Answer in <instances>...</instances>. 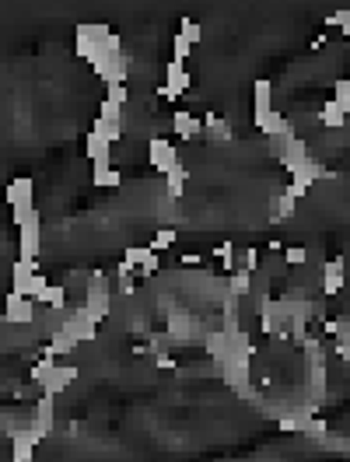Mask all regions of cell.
Listing matches in <instances>:
<instances>
[{
	"mask_svg": "<svg viewBox=\"0 0 350 462\" xmlns=\"http://www.w3.org/2000/svg\"><path fill=\"white\" fill-rule=\"evenodd\" d=\"M74 39H77V56L88 60V63H95L98 56H105V53H112V49H123V46H119V35H116L109 25H91V21H84V25L74 28Z\"/></svg>",
	"mask_w": 350,
	"mask_h": 462,
	"instance_id": "obj_1",
	"label": "cell"
},
{
	"mask_svg": "<svg viewBox=\"0 0 350 462\" xmlns=\"http://www.w3.org/2000/svg\"><path fill=\"white\" fill-rule=\"evenodd\" d=\"M189 88H193V74H189L182 63L168 60V63H165V84L158 88V95H161L165 102H179Z\"/></svg>",
	"mask_w": 350,
	"mask_h": 462,
	"instance_id": "obj_2",
	"label": "cell"
},
{
	"mask_svg": "<svg viewBox=\"0 0 350 462\" xmlns=\"http://www.w3.org/2000/svg\"><path fill=\"white\" fill-rule=\"evenodd\" d=\"M39 245H42V218H39V211H32V214L25 218V225H18L21 259H25V263H35V259H39Z\"/></svg>",
	"mask_w": 350,
	"mask_h": 462,
	"instance_id": "obj_3",
	"label": "cell"
},
{
	"mask_svg": "<svg viewBox=\"0 0 350 462\" xmlns=\"http://www.w3.org/2000/svg\"><path fill=\"white\" fill-rule=\"evenodd\" d=\"M60 329H63L74 343H88V340H95V336H98V322H95L84 308H74V312L63 319V326H60Z\"/></svg>",
	"mask_w": 350,
	"mask_h": 462,
	"instance_id": "obj_4",
	"label": "cell"
},
{
	"mask_svg": "<svg viewBox=\"0 0 350 462\" xmlns=\"http://www.w3.org/2000/svg\"><path fill=\"white\" fill-rule=\"evenodd\" d=\"M147 161H151V169L154 172H172L175 165H179V151L172 147V140H165V137H151V144H147Z\"/></svg>",
	"mask_w": 350,
	"mask_h": 462,
	"instance_id": "obj_5",
	"label": "cell"
},
{
	"mask_svg": "<svg viewBox=\"0 0 350 462\" xmlns=\"http://www.w3.org/2000/svg\"><path fill=\"white\" fill-rule=\"evenodd\" d=\"M4 200H7L11 211H28V207H35V204H32V200H35V183H32L28 176L11 179L7 190H4Z\"/></svg>",
	"mask_w": 350,
	"mask_h": 462,
	"instance_id": "obj_6",
	"label": "cell"
},
{
	"mask_svg": "<svg viewBox=\"0 0 350 462\" xmlns=\"http://www.w3.org/2000/svg\"><path fill=\"white\" fill-rule=\"evenodd\" d=\"M253 126H256L260 133H267V137H288V133H295V130H291V123H288V116H284V112H277V109L253 112Z\"/></svg>",
	"mask_w": 350,
	"mask_h": 462,
	"instance_id": "obj_7",
	"label": "cell"
},
{
	"mask_svg": "<svg viewBox=\"0 0 350 462\" xmlns=\"http://www.w3.org/2000/svg\"><path fill=\"white\" fill-rule=\"evenodd\" d=\"M102 280H105V277H102V273H95V284L88 287V301L81 305V308H84V312H88L95 322H102V319L109 315V308H112V301H109V291L102 287Z\"/></svg>",
	"mask_w": 350,
	"mask_h": 462,
	"instance_id": "obj_8",
	"label": "cell"
},
{
	"mask_svg": "<svg viewBox=\"0 0 350 462\" xmlns=\"http://www.w3.org/2000/svg\"><path fill=\"white\" fill-rule=\"evenodd\" d=\"M4 319L7 322H14V326H28V322H35V301H28V298H21V294H7L4 298Z\"/></svg>",
	"mask_w": 350,
	"mask_h": 462,
	"instance_id": "obj_9",
	"label": "cell"
},
{
	"mask_svg": "<svg viewBox=\"0 0 350 462\" xmlns=\"http://www.w3.org/2000/svg\"><path fill=\"white\" fill-rule=\"evenodd\" d=\"M42 442V431L28 428L11 435V462H35V445Z\"/></svg>",
	"mask_w": 350,
	"mask_h": 462,
	"instance_id": "obj_10",
	"label": "cell"
},
{
	"mask_svg": "<svg viewBox=\"0 0 350 462\" xmlns=\"http://www.w3.org/2000/svg\"><path fill=\"white\" fill-rule=\"evenodd\" d=\"M77 375H81V371H77L74 364H53V368H49V375H46L39 385L46 389V396H60L63 389H70V382H74Z\"/></svg>",
	"mask_w": 350,
	"mask_h": 462,
	"instance_id": "obj_11",
	"label": "cell"
},
{
	"mask_svg": "<svg viewBox=\"0 0 350 462\" xmlns=\"http://www.w3.org/2000/svg\"><path fill=\"white\" fill-rule=\"evenodd\" d=\"M123 263H130L133 270H140L144 277H151V273H158V256L147 249V245H130L126 252H123Z\"/></svg>",
	"mask_w": 350,
	"mask_h": 462,
	"instance_id": "obj_12",
	"label": "cell"
},
{
	"mask_svg": "<svg viewBox=\"0 0 350 462\" xmlns=\"http://www.w3.org/2000/svg\"><path fill=\"white\" fill-rule=\"evenodd\" d=\"M344 273H347L344 256H337V259H330V263L323 266V294H326V298H333V294L344 291Z\"/></svg>",
	"mask_w": 350,
	"mask_h": 462,
	"instance_id": "obj_13",
	"label": "cell"
},
{
	"mask_svg": "<svg viewBox=\"0 0 350 462\" xmlns=\"http://www.w3.org/2000/svg\"><path fill=\"white\" fill-rule=\"evenodd\" d=\"M112 144L102 137V133H95V130H88L84 133V158L91 161V165H98V161H112Z\"/></svg>",
	"mask_w": 350,
	"mask_h": 462,
	"instance_id": "obj_14",
	"label": "cell"
},
{
	"mask_svg": "<svg viewBox=\"0 0 350 462\" xmlns=\"http://www.w3.org/2000/svg\"><path fill=\"white\" fill-rule=\"evenodd\" d=\"M172 126H175V133H179L182 140H196V137H203V123H200L193 112H186V109H179V112H175Z\"/></svg>",
	"mask_w": 350,
	"mask_h": 462,
	"instance_id": "obj_15",
	"label": "cell"
},
{
	"mask_svg": "<svg viewBox=\"0 0 350 462\" xmlns=\"http://www.w3.org/2000/svg\"><path fill=\"white\" fill-rule=\"evenodd\" d=\"M39 266L35 263H25V259H18V263H11V291L14 294H28V284H32V273H35Z\"/></svg>",
	"mask_w": 350,
	"mask_h": 462,
	"instance_id": "obj_16",
	"label": "cell"
},
{
	"mask_svg": "<svg viewBox=\"0 0 350 462\" xmlns=\"http://www.w3.org/2000/svg\"><path fill=\"white\" fill-rule=\"evenodd\" d=\"M91 183L102 186V190H116L123 183V176H119V169L112 161H98V165H91Z\"/></svg>",
	"mask_w": 350,
	"mask_h": 462,
	"instance_id": "obj_17",
	"label": "cell"
},
{
	"mask_svg": "<svg viewBox=\"0 0 350 462\" xmlns=\"http://www.w3.org/2000/svg\"><path fill=\"white\" fill-rule=\"evenodd\" d=\"M186 183H189V169L179 161L172 172H165V190H168V197L172 200H179L182 193H186Z\"/></svg>",
	"mask_w": 350,
	"mask_h": 462,
	"instance_id": "obj_18",
	"label": "cell"
},
{
	"mask_svg": "<svg viewBox=\"0 0 350 462\" xmlns=\"http://www.w3.org/2000/svg\"><path fill=\"white\" fill-rule=\"evenodd\" d=\"M70 350H77V343H74L63 329H56V333L49 336V343L42 347V357H53V361H56V357H63V354H70Z\"/></svg>",
	"mask_w": 350,
	"mask_h": 462,
	"instance_id": "obj_19",
	"label": "cell"
},
{
	"mask_svg": "<svg viewBox=\"0 0 350 462\" xmlns=\"http://www.w3.org/2000/svg\"><path fill=\"white\" fill-rule=\"evenodd\" d=\"M267 109H274V84L267 77H260L253 84V112H267Z\"/></svg>",
	"mask_w": 350,
	"mask_h": 462,
	"instance_id": "obj_20",
	"label": "cell"
},
{
	"mask_svg": "<svg viewBox=\"0 0 350 462\" xmlns=\"http://www.w3.org/2000/svg\"><path fill=\"white\" fill-rule=\"evenodd\" d=\"M200 123H203V133H207L210 140H228V137H231L228 119H224V116H217V112H207Z\"/></svg>",
	"mask_w": 350,
	"mask_h": 462,
	"instance_id": "obj_21",
	"label": "cell"
},
{
	"mask_svg": "<svg viewBox=\"0 0 350 462\" xmlns=\"http://www.w3.org/2000/svg\"><path fill=\"white\" fill-rule=\"evenodd\" d=\"M319 119H323V126H330V130H344L347 126V112H340L330 98L323 102V109H319Z\"/></svg>",
	"mask_w": 350,
	"mask_h": 462,
	"instance_id": "obj_22",
	"label": "cell"
},
{
	"mask_svg": "<svg viewBox=\"0 0 350 462\" xmlns=\"http://www.w3.org/2000/svg\"><path fill=\"white\" fill-rule=\"evenodd\" d=\"M39 301L49 305L53 312H63V308H67V287H63V284H49V287L39 294Z\"/></svg>",
	"mask_w": 350,
	"mask_h": 462,
	"instance_id": "obj_23",
	"label": "cell"
},
{
	"mask_svg": "<svg viewBox=\"0 0 350 462\" xmlns=\"http://www.w3.org/2000/svg\"><path fill=\"white\" fill-rule=\"evenodd\" d=\"M295 218V200L291 197H274L270 200V221H291Z\"/></svg>",
	"mask_w": 350,
	"mask_h": 462,
	"instance_id": "obj_24",
	"label": "cell"
},
{
	"mask_svg": "<svg viewBox=\"0 0 350 462\" xmlns=\"http://www.w3.org/2000/svg\"><path fill=\"white\" fill-rule=\"evenodd\" d=\"M235 270H242V273H249V277H253V273L260 270V249H253V245H249V249L235 252Z\"/></svg>",
	"mask_w": 350,
	"mask_h": 462,
	"instance_id": "obj_25",
	"label": "cell"
},
{
	"mask_svg": "<svg viewBox=\"0 0 350 462\" xmlns=\"http://www.w3.org/2000/svg\"><path fill=\"white\" fill-rule=\"evenodd\" d=\"M175 238H179L175 228H158V231H154V238L147 242V249H151L154 256H161V252H168V249L175 245Z\"/></svg>",
	"mask_w": 350,
	"mask_h": 462,
	"instance_id": "obj_26",
	"label": "cell"
},
{
	"mask_svg": "<svg viewBox=\"0 0 350 462\" xmlns=\"http://www.w3.org/2000/svg\"><path fill=\"white\" fill-rule=\"evenodd\" d=\"M179 39H186L189 46H196V42L203 39V28H200V21H193L189 14H182V18H179Z\"/></svg>",
	"mask_w": 350,
	"mask_h": 462,
	"instance_id": "obj_27",
	"label": "cell"
},
{
	"mask_svg": "<svg viewBox=\"0 0 350 462\" xmlns=\"http://www.w3.org/2000/svg\"><path fill=\"white\" fill-rule=\"evenodd\" d=\"M235 252H238V249H235V242H231V238H224V242L214 249V256H217V263H221V270H224V273H235Z\"/></svg>",
	"mask_w": 350,
	"mask_h": 462,
	"instance_id": "obj_28",
	"label": "cell"
},
{
	"mask_svg": "<svg viewBox=\"0 0 350 462\" xmlns=\"http://www.w3.org/2000/svg\"><path fill=\"white\" fill-rule=\"evenodd\" d=\"M165 333H168V336H175V340H189V336H193L189 315H172V319L165 322Z\"/></svg>",
	"mask_w": 350,
	"mask_h": 462,
	"instance_id": "obj_29",
	"label": "cell"
},
{
	"mask_svg": "<svg viewBox=\"0 0 350 462\" xmlns=\"http://www.w3.org/2000/svg\"><path fill=\"white\" fill-rule=\"evenodd\" d=\"M203 347H207V354H210V357H217V361H221V357L228 354V336H224L221 329H214V333H207Z\"/></svg>",
	"mask_w": 350,
	"mask_h": 462,
	"instance_id": "obj_30",
	"label": "cell"
},
{
	"mask_svg": "<svg viewBox=\"0 0 350 462\" xmlns=\"http://www.w3.org/2000/svg\"><path fill=\"white\" fill-rule=\"evenodd\" d=\"M305 417H309V414H284V417H277V431H281V435H302Z\"/></svg>",
	"mask_w": 350,
	"mask_h": 462,
	"instance_id": "obj_31",
	"label": "cell"
},
{
	"mask_svg": "<svg viewBox=\"0 0 350 462\" xmlns=\"http://www.w3.org/2000/svg\"><path fill=\"white\" fill-rule=\"evenodd\" d=\"M340 112H350V81L347 77H337V84H333V98H330Z\"/></svg>",
	"mask_w": 350,
	"mask_h": 462,
	"instance_id": "obj_32",
	"label": "cell"
},
{
	"mask_svg": "<svg viewBox=\"0 0 350 462\" xmlns=\"http://www.w3.org/2000/svg\"><path fill=\"white\" fill-rule=\"evenodd\" d=\"M312 183H316V179H309V176H291V186L284 190V197H291V200L298 204L302 197H309V190H312Z\"/></svg>",
	"mask_w": 350,
	"mask_h": 462,
	"instance_id": "obj_33",
	"label": "cell"
},
{
	"mask_svg": "<svg viewBox=\"0 0 350 462\" xmlns=\"http://www.w3.org/2000/svg\"><path fill=\"white\" fill-rule=\"evenodd\" d=\"M98 119H102V123H116V126H123V109L102 98V105H98Z\"/></svg>",
	"mask_w": 350,
	"mask_h": 462,
	"instance_id": "obj_34",
	"label": "cell"
},
{
	"mask_svg": "<svg viewBox=\"0 0 350 462\" xmlns=\"http://www.w3.org/2000/svg\"><path fill=\"white\" fill-rule=\"evenodd\" d=\"M189 56H193V46H189L186 39H179V35H175V39H172V60L186 67V60H189Z\"/></svg>",
	"mask_w": 350,
	"mask_h": 462,
	"instance_id": "obj_35",
	"label": "cell"
},
{
	"mask_svg": "<svg viewBox=\"0 0 350 462\" xmlns=\"http://www.w3.org/2000/svg\"><path fill=\"white\" fill-rule=\"evenodd\" d=\"M326 25H330V28L337 25V28H340V32L347 35V32H350V11H347V7H340V11H333V14L326 18Z\"/></svg>",
	"mask_w": 350,
	"mask_h": 462,
	"instance_id": "obj_36",
	"label": "cell"
},
{
	"mask_svg": "<svg viewBox=\"0 0 350 462\" xmlns=\"http://www.w3.org/2000/svg\"><path fill=\"white\" fill-rule=\"evenodd\" d=\"M309 259V249H302V245H291V249H284V263L288 266H302Z\"/></svg>",
	"mask_w": 350,
	"mask_h": 462,
	"instance_id": "obj_37",
	"label": "cell"
},
{
	"mask_svg": "<svg viewBox=\"0 0 350 462\" xmlns=\"http://www.w3.org/2000/svg\"><path fill=\"white\" fill-rule=\"evenodd\" d=\"M105 102H112V105H126V84H112V88H105Z\"/></svg>",
	"mask_w": 350,
	"mask_h": 462,
	"instance_id": "obj_38",
	"label": "cell"
},
{
	"mask_svg": "<svg viewBox=\"0 0 350 462\" xmlns=\"http://www.w3.org/2000/svg\"><path fill=\"white\" fill-rule=\"evenodd\" d=\"M154 364H158L161 371H175V357L165 354V350H154Z\"/></svg>",
	"mask_w": 350,
	"mask_h": 462,
	"instance_id": "obj_39",
	"label": "cell"
},
{
	"mask_svg": "<svg viewBox=\"0 0 350 462\" xmlns=\"http://www.w3.org/2000/svg\"><path fill=\"white\" fill-rule=\"evenodd\" d=\"M182 266H200V256H196V252H186V256H182Z\"/></svg>",
	"mask_w": 350,
	"mask_h": 462,
	"instance_id": "obj_40",
	"label": "cell"
}]
</instances>
